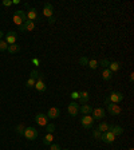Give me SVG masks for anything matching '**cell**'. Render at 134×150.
Wrapping results in <instances>:
<instances>
[{"mask_svg":"<svg viewBox=\"0 0 134 150\" xmlns=\"http://www.w3.org/2000/svg\"><path fill=\"white\" fill-rule=\"evenodd\" d=\"M55 23V18L54 16H52V18H48V24H50V26H51V24H54Z\"/></svg>","mask_w":134,"mask_h":150,"instance_id":"38","label":"cell"},{"mask_svg":"<svg viewBox=\"0 0 134 150\" xmlns=\"http://www.w3.org/2000/svg\"><path fill=\"white\" fill-rule=\"evenodd\" d=\"M34 89H36L39 91V93H44L46 90H47V86H46L44 80H36L35 86H34Z\"/></svg>","mask_w":134,"mask_h":150,"instance_id":"16","label":"cell"},{"mask_svg":"<svg viewBox=\"0 0 134 150\" xmlns=\"http://www.w3.org/2000/svg\"><path fill=\"white\" fill-rule=\"evenodd\" d=\"M109 126H110V125H109L107 122H101L98 126V130L101 131V133H106V131H109Z\"/></svg>","mask_w":134,"mask_h":150,"instance_id":"21","label":"cell"},{"mask_svg":"<svg viewBox=\"0 0 134 150\" xmlns=\"http://www.w3.org/2000/svg\"><path fill=\"white\" fill-rule=\"evenodd\" d=\"M35 122L36 125H39V126H42V127H46L48 123V118L46 114H42V113H39V114L35 115Z\"/></svg>","mask_w":134,"mask_h":150,"instance_id":"4","label":"cell"},{"mask_svg":"<svg viewBox=\"0 0 134 150\" xmlns=\"http://www.w3.org/2000/svg\"><path fill=\"white\" fill-rule=\"evenodd\" d=\"M107 68L114 74V73H117V71H119V68H121V63H119V62H110V64H109Z\"/></svg>","mask_w":134,"mask_h":150,"instance_id":"18","label":"cell"},{"mask_svg":"<svg viewBox=\"0 0 134 150\" xmlns=\"http://www.w3.org/2000/svg\"><path fill=\"white\" fill-rule=\"evenodd\" d=\"M24 129H26V126L23 123H19L18 126H16V129H15V131L18 133L19 135H23V133H24Z\"/></svg>","mask_w":134,"mask_h":150,"instance_id":"25","label":"cell"},{"mask_svg":"<svg viewBox=\"0 0 134 150\" xmlns=\"http://www.w3.org/2000/svg\"><path fill=\"white\" fill-rule=\"evenodd\" d=\"M34 28H35V22H30V20H27V22H24L22 26L19 27V31H22V32H24V31L30 32V31H32Z\"/></svg>","mask_w":134,"mask_h":150,"instance_id":"11","label":"cell"},{"mask_svg":"<svg viewBox=\"0 0 134 150\" xmlns=\"http://www.w3.org/2000/svg\"><path fill=\"white\" fill-rule=\"evenodd\" d=\"M52 141H54V135H52V134H47L44 137V139H43V144L47 145V146H50V145L52 144Z\"/></svg>","mask_w":134,"mask_h":150,"instance_id":"23","label":"cell"},{"mask_svg":"<svg viewBox=\"0 0 134 150\" xmlns=\"http://www.w3.org/2000/svg\"><path fill=\"white\" fill-rule=\"evenodd\" d=\"M107 111L110 113L111 115H119L122 111L121 106L117 105V103H109L107 105Z\"/></svg>","mask_w":134,"mask_h":150,"instance_id":"8","label":"cell"},{"mask_svg":"<svg viewBox=\"0 0 134 150\" xmlns=\"http://www.w3.org/2000/svg\"><path fill=\"white\" fill-rule=\"evenodd\" d=\"M99 141H103L105 144H113L115 141V135L113 133H110V131H106V133H102Z\"/></svg>","mask_w":134,"mask_h":150,"instance_id":"7","label":"cell"},{"mask_svg":"<svg viewBox=\"0 0 134 150\" xmlns=\"http://www.w3.org/2000/svg\"><path fill=\"white\" fill-rule=\"evenodd\" d=\"M129 150H134V149H133V147H130V149H129Z\"/></svg>","mask_w":134,"mask_h":150,"instance_id":"42","label":"cell"},{"mask_svg":"<svg viewBox=\"0 0 134 150\" xmlns=\"http://www.w3.org/2000/svg\"><path fill=\"white\" fill-rule=\"evenodd\" d=\"M12 20H13V23H15V24H16V26H22V24H23V23H24V22H23V20H22V18H19V16H18V15H15V13H13V18H12Z\"/></svg>","mask_w":134,"mask_h":150,"instance_id":"27","label":"cell"},{"mask_svg":"<svg viewBox=\"0 0 134 150\" xmlns=\"http://www.w3.org/2000/svg\"><path fill=\"white\" fill-rule=\"evenodd\" d=\"M35 83H36V79H34V78H28V80L26 82V87L27 89H34Z\"/></svg>","mask_w":134,"mask_h":150,"instance_id":"24","label":"cell"},{"mask_svg":"<svg viewBox=\"0 0 134 150\" xmlns=\"http://www.w3.org/2000/svg\"><path fill=\"white\" fill-rule=\"evenodd\" d=\"M32 63H34V66H36V67H38L39 63H40V61H39L38 58H34V59H32Z\"/></svg>","mask_w":134,"mask_h":150,"instance_id":"37","label":"cell"},{"mask_svg":"<svg viewBox=\"0 0 134 150\" xmlns=\"http://www.w3.org/2000/svg\"><path fill=\"white\" fill-rule=\"evenodd\" d=\"M79 111L82 113L83 115H90L91 113H93V107L90 105H87V103H85V105H82L79 107Z\"/></svg>","mask_w":134,"mask_h":150,"instance_id":"17","label":"cell"},{"mask_svg":"<svg viewBox=\"0 0 134 150\" xmlns=\"http://www.w3.org/2000/svg\"><path fill=\"white\" fill-rule=\"evenodd\" d=\"M67 113L71 115V117H77L78 113H79V105L77 102H71L70 105L67 106Z\"/></svg>","mask_w":134,"mask_h":150,"instance_id":"5","label":"cell"},{"mask_svg":"<svg viewBox=\"0 0 134 150\" xmlns=\"http://www.w3.org/2000/svg\"><path fill=\"white\" fill-rule=\"evenodd\" d=\"M43 15L46 18H52L54 16V7H52L51 3H46L44 8H43Z\"/></svg>","mask_w":134,"mask_h":150,"instance_id":"12","label":"cell"},{"mask_svg":"<svg viewBox=\"0 0 134 150\" xmlns=\"http://www.w3.org/2000/svg\"><path fill=\"white\" fill-rule=\"evenodd\" d=\"M62 150H68V149H62Z\"/></svg>","mask_w":134,"mask_h":150,"instance_id":"43","label":"cell"},{"mask_svg":"<svg viewBox=\"0 0 134 150\" xmlns=\"http://www.w3.org/2000/svg\"><path fill=\"white\" fill-rule=\"evenodd\" d=\"M7 51L10 52V54H16V52L20 51V46L19 44H11V46H8Z\"/></svg>","mask_w":134,"mask_h":150,"instance_id":"20","label":"cell"},{"mask_svg":"<svg viewBox=\"0 0 134 150\" xmlns=\"http://www.w3.org/2000/svg\"><path fill=\"white\" fill-rule=\"evenodd\" d=\"M102 78H103V80H110L113 78V73L109 68H103V71H102Z\"/></svg>","mask_w":134,"mask_h":150,"instance_id":"19","label":"cell"},{"mask_svg":"<svg viewBox=\"0 0 134 150\" xmlns=\"http://www.w3.org/2000/svg\"><path fill=\"white\" fill-rule=\"evenodd\" d=\"M16 40H18V32L15 31H10L7 32L6 35V43L7 44H16Z\"/></svg>","mask_w":134,"mask_h":150,"instance_id":"6","label":"cell"},{"mask_svg":"<svg viewBox=\"0 0 134 150\" xmlns=\"http://www.w3.org/2000/svg\"><path fill=\"white\" fill-rule=\"evenodd\" d=\"M46 131H47V134H52L55 131V125L54 123H47L46 126Z\"/></svg>","mask_w":134,"mask_h":150,"instance_id":"28","label":"cell"},{"mask_svg":"<svg viewBox=\"0 0 134 150\" xmlns=\"http://www.w3.org/2000/svg\"><path fill=\"white\" fill-rule=\"evenodd\" d=\"M91 117L94 118V121H101L102 118H105V110L102 107H97V109H93V113H91Z\"/></svg>","mask_w":134,"mask_h":150,"instance_id":"9","label":"cell"},{"mask_svg":"<svg viewBox=\"0 0 134 150\" xmlns=\"http://www.w3.org/2000/svg\"><path fill=\"white\" fill-rule=\"evenodd\" d=\"M79 64L80 66H87L89 64V59L86 56H80L79 58Z\"/></svg>","mask_w":134,"mask_h":150,"instance_id":"31","label":"cell"},{"mask_svg":"<svg viewBox=\"0 0 134 150\" xmlns=\"http://www.w3.org/2000/svg\"><path fill=\"white\" fill-rule=\"evenodd\" d=\"M39 71L38 70H32L31 71V74H30V78H34V79H38V77H39Z\"/></svg>","mask_w":134,"mask_h":150,"instance_id":"33","label":"cell"},{"mask_svg":"<svg viewBox=\"0 0 134 150\" xmlns=\"http://www.w3.org/2000/svg\"><path fill=\"white\" fill-rule=\"evenodd\" d=\"M27 15V20L30 22H34V20L38 19V12H36V8H30V11L26 13Z\"/></svg>","mask_w":134,"mask_h":150,"instance_id":"15","label":"cell"},{"mask_svg":"<svg viewBox=\"0 0 134 150\" xmlns=\"http://www.w3.org/2000/svg\"><path fill=\"white\" fill-rule=\"evenodd\" d=\"M50 147H51V150H62V147L59 146L58 144H51L50 145Z\"/></svg>","mask_w":134,"mask_h":150,"instance_id":"35","label":"cell"},{"mask_svg":"<svg viewBox=\"0 0 134 150\" xmlns=\"http://www.w3.org/2000/svg\"><path fill=\"white\" fill-rule=\"evenodd\" d=\"M79 102L82 103V105H85V103L89 102V99H90V94L89 91H79Z\"/></svg>","mask_w":134,"mask_h":150,"instance_id":"14","label":"cell"},{"mask_svg":"<svg viewBox=\"0 0 134 150\" xmlns=\"http://www.w3.org/2000/svg\"><path fill=\"white\" fill-rule=\"evenodd\" d=\"M109 131L113 133L115 137L123 134V129H122V126H119V125H110V126H109Z\"/></svg>","mask_w":134,"mask_h":150,"instance_id":"13","label":"cell"},{"mask_svg":"<svg viewBox=\"0 0 134 150\" xmlns=\"http://www.w3.org/2000/svg\"><path fill=\"white\" fill-rule=\"evenodd\" d=\"M98 64L101 66V67H103V68H107L109 64H110V61H107V59H102V61L98 62Z\"/></svg>","mask_w":134,"mask_h":150,"instance_id":"29","label":"cell"},{"mask_svg":"<svg viewBox=\"0 0 134 150\" xmlns=\"http://www.w3.org/2000/svg\"><path fill=\"white\" fill-rule=\"evenodd\" d=\"M122 101H123V94L118 93V91H114V93H111L109 96L105 98V105H109V103H117L118 105Z\"/></svg>","mask_w":134,"mask_h":150,"instance_id":"1","label":"cell"},{"mask_svg":"<svg viewBox=\"0 0 134 150\" xmlns=\"http://www.w3.org/2000/svg\"><path fill=\"white\" fill-rule=\"evenodd\" d=\"M15 15H18L19 18H22L23 22H27V15H26V12H24V11L18 10V11H15Z\"/></svg>","mask_w":134,"mask_h":150,"instance_id":"26","label":"cell"},{"mask_svg":"<svg viewBox=\"0 0 134 150\" xmlns=\"http://www.w3.org/2000/svg\"><path fill=\"white\" fill-rule=\"evenodd\" d=\"M101 135H102V133L98 130V129H95V130H93V137L95 138V139H99L101 138Z\"/></svg>","mask_w":134,"mask_h":150,"instance_id":"32","label":"cell"},{"mask_svg":"<svg viewBox=\"0 0 134 150\" xmlns=\"http://www.w3.org/2000/svg\"><path fill=\"white\" fill-rule=\"evenodd\" d=\"M133 80H134V74L131 73V74H130V82H133Z\"/></svg>","mask_w":134,"mask_h":150,"instance_id":"39","label":"cell"},{"mask_svg":"<svg viewBox=\"0 0 134 150\" xmlns=\"http://www.w3.org/2000/svg\"><path fill=\"white\" fill-rule=\"evenodd\" d=\"M98 61L97 59H89V64H87V67H90L91 70H95V68H98Z\"/></svg>","mask_w":134,"mask_h":150,"instance_id":"22","label":"cell"},{"mask_svg":"<svg viewBox=\"0 0 134 150\" xmlns=\"http://www.w3.org/2000/svg\"><path fill=\"white\" fill-rule=\"evenodd\" d=\"M3 6L4 7H11L12 6V1H11V0H3Z\"/></svg>","mask_w":134,"mask_h":150,"instance_id":"36","label":"cell"},{"mask_svg":"<svg viewBox=\"0 0 134 150\" xmlns=\"http://www.w3.org/2000/svg\"><path fill=\"white\" fill-rule=\"evenodd\" d=\"M80 123L85 129H91L94 125V118L91 115H83L82 118H80Z\"/></svg>","mask_w":134,"mask_h":150,"instance_id":"3","label":"cell"},{"mask_svg":"<svg viewBox=\"0 0 134 150\" xmlns=\"http://www.w3.org/2000/svg\"><path fill=\"white\" fill-rule=\"evenodd\" d=\"M78 98H79V91H73V93H71V99L75 101V99H78Z\"/></svg>","mask_w":134,"mask_h":150,"instance_id":"34","label":"cell"},{"mask_svg":"<svg viewBox=\"0 0 134 150\" xmlns=\"http://www.w3.org/2000/svg\"><path fill=\"white\" fill-rule=\"evenodd\" d=\"M1 38H3V32H1V30H0V40H1Z\"/></svg>","mask_w":134,"mask_h":150,"instance_id":"41","label":"cell"},{"mask_svg":"<svg viewBox=\"0 0 134 150\" xmlns=\"http://www.w3.org/2000/svg\"><path fill=\"white\" fill-rule=\"evenodd\" d=\"M38 130H36L35 127H26L24 129V133H23V135L27 138V139H30V141H34V139H36L38 138Z\"/></svg>","mask_w":134,"mask_h":150,"instance_id":"2","label":"cell"},{"mask_svg":"<svg viewBox=\"0 0 134 150\" xmlns=\"http://www.w3.org/2000/svg\"><path fill=\"white\" fill-rule=\"evenodd\" d=\"M19 3H20L19 0H13V1H12V4H19Z\"/></svg>","mask_w":134,"mask_h":150,"instance_id":"40","label":"cell"},{"mask_svg":"<svg viewBox=\"0 0 134 150\" xmlns=\"http://www.w3.org/2000/svg\"><path fill=\"white\" fill-rule=\"evenodd\" d=\"M7 48H8V44L4 40H0V52L7 51Z\"/></svg>","mask_w":134,"mask_h":150,"instance_id":"30","label":"cell"},{"mask_svg":"<svg viewBox=\"0 0 134 150\" xmlns=\"http://www.w3.org/2000/svg\"><path fill=\"white\" fill-rule=\"evenodd\" d=\"M46 115H47L48 119H56L61 117V110L58 109V107H50Z\"/></svg>","mask_w":134,"mask_h":150,"instance_id":"10","label":"cell"}]
</instances>
